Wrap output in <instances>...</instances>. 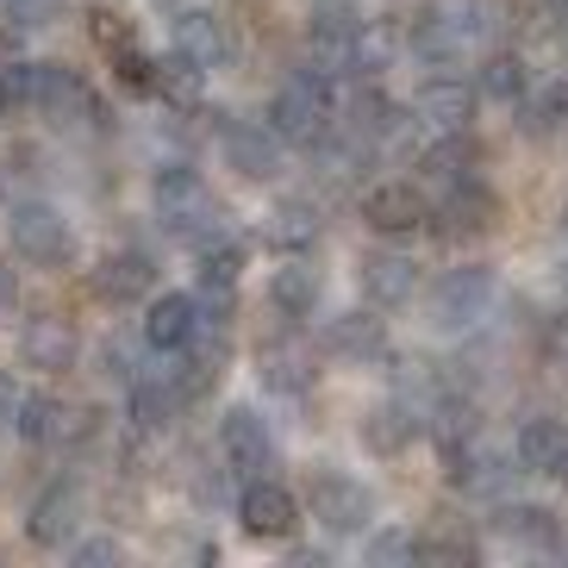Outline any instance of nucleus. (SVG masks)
<instances>
[{
    "instance_id": "38",
    "label": "nucleus",
    "mask_w": 568,
    "mask_h": 568,
    "mask_svg": "<svg viewBox=\"0 0 568 568\" xmlns=\"http://www.w3.org/2000/svg\"><path fill=\"white\" fill-rule=\"evenodd\" d=\"M437 13H444L456 32H463V44L487 38V26H494V7H487V0H437Z\"/></svg>"
},
{
    "instance_id": "41",
    "label": "nucleus",
    "mask_w": 568,
    "mask_h": 568,
    "mask_svg": "<svg viewBox=\"0 0 568 568\" xmlns=\"http://www.w3.org/2000/svg\"><path fill=\"white\" fill-rule=\"evenodd\" d=\"M13 301H19V275H13V268H0V313H7Z\"/></svg>"
},
{
    "instance_id": "33",
    "label": "nucleus",
    "mask_w": 568,
    "mask_h": 568,
    "mask_svg": "<svg viewBox=\"0 0 568 568\" xmlns=\"http://www.w3.org/2000/svg\"><path fill=\"white\" fill-rule=\"evenodd\" d=\"M151 94H156V101H169V106H201V94H206V69L194 63V57L175 51L169 63H156Z\"/></svg>"
},
{
    "instance_id": "22",
    "label": "nucleus",
    "mask_w": 568,
    "mask_h": 568,
    "mask_svg": "<svg viewBox=\"0 0 568 568\" xmlns=\"http://www.w3.org/2000/svg\"><path fill=\"white\" fill-rule=\"evenodd\" d=\"M562 450H568V432H562V418H550V413L525 418L518 437H513V463L525 468V475H556Z\"/></svg>"
},
{
    "instance_id": "2",
    "label": "nucleus",
    "mask_w": 568,
    "mask_h": 568,
    "mask_svg": "<svg viewBox=\"0 0 568 568\" xmlns=\"http://www.w3.org/2000/svg\"><path fill=\"white\" fill-rule=\"evenodd\" d=\"M156 219H163L175 237H187V244H206L213 232H225V219H219L206 182L187 163H169L163 175H156Z\"/></svg>"
},
{
    "instance_id": "36",
    "label": "nucleus",
    "mask_w": 568,
    "mask_h": 568,
    "mask_svg": "<svg viewBox=\"0 0 568 568\" xmlns=\"http://www.w3.org/2000/svg\"><path fill=\"white\" fill-rule=\"evenodd\" d=\"M394 51H400V38L387 32V26H368L363 19V38H356V75H382V69L394 63Z\"/></svg>"
},
{
    "instance_id": "18",
    "label": "nucleus",
    "mask_w": 568,
    "mask_h": 568,
    "mask_svg": "<svg viewBox=\"0 0 568 568\" xmlns=\"http://www.w3.org/2000/svg\"><path fill=\"white\" fill-rule=\"evenodd\" d=\"M156 287V263L144 251H106L101 268H94V294L106 306H132Z\"/></svg>"
},
{
    "instance_id": "1",
    "label": "nucleus",
    "mask_w": 568,
    "mask_h": 568,
    "mask_svg": "<svg viewBox=\"0 0 568 568\" xmlns=\"http://www.w3.org/2000/svg\"><path fill=\"white\" fill-rule=\"evenodd\" d=\"M268 132L282 138V144H301V151L325 144V138L337 132V88H332V75H318L313 63L294 69V75L275 88V101H268Z\"/></svg>"
},
{
    "instance_id": "25",
    "label": "nucleus",
    "mask_w": 568,
    "mask_h": 568,
    "mask_svg": "<svg viewBox=\"0 0 568 568\" xmlns=\"http://www.w3.org/2000/svg\"><path fill=\"white\" fill-rule=\"evenodd\" d=\"M406 51H413L418 63H432V69H450L456 57L468 51V44H463V32H456L450 19L437 13V7H425V13L406 26Z\"/></svg>"
},
{
    "instance_id": "10",
    "label": "nucleus",
    "mask_w": 568,
    "mask_h": 568,
    "mask_svg": "<svg viewBox=\"0 0 568 568\" xmlns=\"http://www.w3.org/2000/svg\"><path fill=\"white\" fill-rule=\"evenodd\" d=\"M363 219H368V232L406 237V232H418V225L432 219V206H425V187L418 182H375L363 194Z\"/></svg>"
},
{
    "instance_id": "4",
    "label": "nucleus",
    "mask_w": 568,
    "mask_h": 568,
    "mask_svg": "<svg viewBox=\"0 0 568 568\" xmlns=\"http://www.w3.org/2000/svg\"><path fill=\"white\" fill-rule=\"evenodd\" d=\"M356 38H363V19H356V7H344V0H325V7H313V19H306V63L318 69V75H356Z\"/></svg>"
},
{
    "instance_id": "21",
    "label": "nucleus",
    "mask_w": 568,
    "mask_h": 568,
    "mask_svg": "<svg viewBox=\"0 0 568 568\" xmlns=\"http://www.w3.org/2000/svg\"><path fill=\"white\" fill-rule=\"evenodd\" d=\"M363 294L375 306H406L418 294V263L400 251H375L363 256Z\"/></svg>"
},
{
    "instance_id": "14",
    "label": "nucleus",
    "mask_w": 568,
    "mask_h": 568,
    "mask_svg": "<svg viewBox=\"0 0 568 568\" xmlns=\"http://www.w3.org/2000/svg\"><path fill=\"white\" fill-rule=\"evenodd\" d=\"M19 356H26V368H44V375H63V368H75V356H82V337H75V325L69 318H26V332H19Z\"/></svg>"
},
{
    "instance_id": "11",
    "label": "nucleus",
    "mask_w": 568,
    "mask_h": 568,
    "mask_svg": "<svg viewBox=\"0 0 568 568\" xmlns=\"http://www.w3.org/2000/svg\"><path fill=\"white\" fill-rule=\"evenodd\" d=\"M26 106H38L44 119L69 125L75 113H88V88L69 63H26Z\"/></svg>"
},
{
    "instance_id": "19",
    "label": "nucleus",
    "mask_w": 568,
    "mask_h": 568,
    "mask_svg": "<svg viewBox=\"0 0 568 568\" xmlns=\"http://www.w3.org/2000/svg\"><path fill=\"white\" fill-rule=\"evenodd\" d=\"M219 450H225V463L237 468V475H256V468H268V425L251 413V406H232V413L219 418Z\"/></svg>"
},
{
    "instance_id": "23",
    "label": "nucleus",
    "mask_w": 568,
    "mask_h": 568,
    "mask_svg": "<svg viewBox=\"0 0 568 568\" xmlns=\"http://www.w3.org/2000/svg\"><path fill=\"white\" fill-rule=\"evenodd\" d=\"M418 169H425V182H437V187L475 182V169H481V144H475L468 132H444L437 144L418 151Z\"/></svg>"
},
{
    "instance_id": "34",
    "label": "nucleus",
    "mask_w": 568,
    "mask_h": 568,
    "mask_svg": "<svg viewBox=\"0 0 568 568\" xmlns=\"http://www.w3.org/2000/svg\"><path fill=\"white\" fill-rule=\"evenodd\" d=\"M525 132H537V138H556V132H568V82H550L544 94H525Z\"/></svg>"
},
{
    "instance_id": "24",
    "label": "nucleus",
    "mask_w": 568,
    "mask_h": 568,
    "mask_svg": "<svg viewBox=\"0 0 568 568\" xmlns=\"http://www.w3.org/2000/svg\"><path fill=\"white\" fill-rule=\"evenodd\" d=\"M418 432H425V418H418L400 394H394V400H382L375 413H363V450H375V456H400Z\"/></svg>"
},
{
    "instance_id": "35",
    "label": "nucleus",
    "mask_w": 568,
    "mask_h": 568,
    "mask_svg": "<svg viewBox=\"0 0 568 568\" xmlns=\"http://www.w3.org/2000/svg\"><path fill=\"white\" fill-rule=\"evenodd\" d=\"M475 556H481L475 531H456V525L418 537V562H432V568H463V562H475Z\"/></svg>"
},
{
    "instance_id": "44",
    "label": "nucleus",
    "mask_w": 568,
    "mask_h": 568,
    "mask_svg": "<svg viewBox=\"0 0 568 568\" xmlns=\"http://www.w3.org/2000/svg\"><path fill=\"white\" fill-rule=\"evenodd\" d=\"M562 232H568V206H562Z\"/></svg>"
},
{
    "instance_id": "9",
    "label": "nucleus",
    "mask_w": 568,
    "mask_h": 568,
    "mask_svg": "<svg viewBox=\"0 0 568 568\" xmlns=\"http://www.w3.org/2000/svg\"><path fill=\"white\" fill-rule=\"evenodd\" d=\"M219 151H225V169H237L244 182H268L282 169V138L268 132L263 119H232L219 125Z\"/></svg>"
},
{
    "instance_id": "39",
    "label": "nucleus",
    "mask_w": 568,
    "mask_h": 568,
    "mask_svg": "<svg viewBox=\"0 0 568 568\" xmlns=\"http://www.w3.org/2000/svg\"><path fill=\"white\" fill-rule=\"evenodd\" d=\"M57 13H63V0H7V19H13L19 32L26 26H51Z\"/></svg>"
},
{
    "instance_id": "12",
    "label": "nucleus",
    "mask_w": 568,
    "mask_h": 568,
    "mask_svg": "<svg viewBox=\"0 0 568 568\" xmlns=\"http://www.w3.org/2000/svg\"><path fill=\"white\" fill-rule=\"evenodd\" d=\"M237 518H244V531L251 537H294V525H301V500L287 494L282 481H256L237 494Z\"/></svg>"
},
{
    "instance_id": "40",
    "label": "nucleus",
    "mask_w": 568,
    "mask_h": 568,
    "mask_svg": "<svg viewBox=\"0 0 568 568\" xmlns=\"http://www.w3.org/2000/svg\"><path fill=\"white\" fill-rule=\"evenodd\" d=\"M69 556H75V562H119V544L113 537H75V544H69Z\"/></svg>"
},
{
    "instance_id": "13",
    "label": "nucleus",
    "mask_w": 568,
    "mask_h": 568,
    "mask_svg": "<svg viewBox=\"0 0 568 568\" xmlns=\"http://www.w3.org/2000/svg\"><path fill=\"white\" fill-rule=\"evenodd\" d=\"M413 113H418V125H437V132H468V119H475V82L437 69L432 82L418 88Z\"/></svg>"
},
{
    "instance_id": "26",
    "label": "nucleus",
    "mask_w": 568,
    "mask_h": 568,
    "mask_svg": "<svg viewBox=\"0 0 568 568\" xmlns=\"http://www.w3.org/2000/svg\"><path fill=\"white\" fill-rule=\"evenodd\" d=\"M318 294H325V282H318L313 263H282L275 275H268V306L282 318H313Z\"/></svg>"
},
{
    "instance_id": "6",
    "label": "nucleus",
    "mask_w": 568,
    "mask_h": 568,
    "mask_svg": "<svg viewBox=\"0 0 568 568\" xmlns=\"http://www.w3.org/2000/svg\"><path fill=\"white\" fill-rule=\"evenodd\" d=\"M169 44H175L182 57H194L201 69H225L237 57L232 19L213 13V7H182V13L169 19Z\"/></svg>"
},
{
    "instance_id": "5",
    "label": "nucleus",
    "mask_w": 568,
    "mask_h": 568,
    "mask_svg": "<svg viewBox=\"0 0 568 568\" xmlns=\"http://www.w3.org/2000/svg\"><path fill=\"white\" fill-rule=\"evenodd\" d=\"M306 506H313V518H318L332 537H351V531H363L368 518H375V494H368L363 481H351V475H337V468L313 475V487H306Z\"/></svg>"
},
{
    "instance_id": "30",
    "label": "nucleus",
    "mask_w": 568,
    "mask_h": 568,
    "mask_svg": "<svg viewBox=\"0 0 568 568\" xmlns=\"http://www.w3.org/2000/svg\"><path fill=\"white\" fill-rule=\"evenodd\" d=\"M494 531L513 537V544H531V550H562V518L550 506H500Z\"/></svg>"
},
{
    "instance_id": "37",
    "label": "nucleus",
    "mask_w": 568,
    "mask_h": 568,
    "mask_svg": "<svg viewBox=\"0 0 568 568\" xmlns=\"http://www.w3.org/2000/svg\"><path fill=\"white\" fill-rule=\"evenodd\" d=\"M363 556L375 568H406V562H418V537L413 531H375L363 544Z\"/></svg>"
},
{
    "instance_id": "27",
    "label": "nucleus",
    "mask_w": 568,
    "mask_h": 568,
    "mask_svg": "<svg viewBox=\"0 0 568 568\" xmlns=\"http://www.w3.org/2000/svg\"><path fill=\"white\" fill-rule=\"evenodd\" d=\"M256 375H263L268 394H306L313 387V351L306 344H268L263 356H256Z\"/></svg>"
},
{
    "instance_id": "42",
    "label": "nucleus",
    "mask_w": 568,
    "mask_h": 568,
    "mask_svg": "<svg viewBox=\"0 0 568 568\" xmlns=\"http://www.w3.org/2000/svg\"><path fill=\"white\" fill-rule=\"evenodd\" d=\"M13 394H19V387L7 382V375H0V425H7V418H13Z\"/></svg>"
},
{
    "instance_id": "32",
    "label": "nucleus",
    "mask_w": 568,
    "mask_h": 568,
    "mask_svg": "<svg viewBox=\"0 0 568 568\" xmlns=\"http://www.w3.org/2000/svg\"><path fill=\"white\" fill-rule=\"evenodd\" d=\"M475 94H487V101H500V106H518L525 94H531V69H525V57L494 51L481 63V75H475Z\"/></svg>"
},
{
    "instance_id": "16",
    "label": "nucleus",
    "mask_w": 568,
    "mask_h": 568,
    "mask_svg": "<svg viewBox=\"0 0 568 568\" xmlns=\"http://www.w3.org/2000/svg\"><path fill=\"white\" fill-rule=\"evenodd\" d=\"M437 237H481V232H494V219H500V201L487 194L481 182H456L450 194H444V206H437Z\"/></svg>"
},
{
    "instance_id": "3",
    "label": "nucleus",
    "mask_w": 568,
    "mask_h": 568,
    "mask_svg": "<svg viewBox=\"0 0 568 568\" xmlns=\"http://www.w3.org/2000/svg\"><path fill=\"white\" fill-rule=\"evenodd\" d=\"M494 294H500L494 268H481V263L450 268V275L432 287V325L437 332H475L487 318V306H494Z\"/></svg>"
},
{
    "instance_id": "8",
    "label": "nucleus",
    "mask_w": 568,
    "mask_h": 568,
    "mask_svg": "<svg viewBox=\"0 0 568 568\" xmlns=\"http://www.w3.org/2000/svg\"><path fill=\"white\" fill-rule=\"evenodd\" d=\"M82 531V487L75 481H51L26 506V537H32L38 550H69Z\"/></svg>"
},
{
    "instance_id": "31",
    "label": "nucleus",
    "mask_w": 568,
    "mask_h": 568,
    "mask_svg": "<svg viewBox=\"0 0 568 568\" xmlns=\"http://www.w3.org/2000/svg\"><path fill=\"white\" fill-rule=\"evenodd\" d=\"M26 444H57L63 437V400L57 394H44V387H32V394H13V418H7Z\"/></svg>"
},
{
    "instance_id": "7",
    "label": "nucleus",
    "mask_w": 568,
    "mask_h": 568,
    "mask_svg": "<svg viewBox=\"0 0 568 568\" xmlns=\"http://www.w3.org/2000/svg\"><path fill=\"white\" fill-rule=\"evenodd\" d=\"M13 251L38 268L69 263V219L51 201H19L13 206Z\"/></svg>"
},
{
    "instance_id": "28",
    "label": "nucleus",
    "mask_w": 568,
    "mask_h": 568,
    "mask_svg": "<svg viewBox=\"0 0 568 568\" xmlns=\"http://www.w3.org/2000/svg\"><path fill=\"white\" fill-rule=\"evenodd\" d=\"M450 481L463 487V494H506V481H513V463L494 450H475V444H463V450H450Z\"/></svg>"
},
{
    "instance_id": "17",
    "label": "nucleus",
    "mask_w": 568,
    "mask_h": 568,
    "mask_svg": "<svg viewBox=\"0 0 568 568\" xmlns=\"http://www.w3.org/2000/svg\"><path fill=\"white\" fill-rule=\"evenodd\" d=\"M175 413H182V394L169 387V375H144L138 368L132 382H125V418H132L138 437H156L175 425Z\"/></svg>"
},
{
    "instance_id": "29",
    "label": "nucleus",
    "mask_w": 568,
    "mask_h": 568,
    "mask_svg": "<svg viewBox=\"0 0 568 568\" xmlns=\"http://www.w3.org/2000/svg\"><path fill=\"white\" fill-rule=\"evenodd\" d=\"M263 237H268V251H287V256L313 251L318 244V206L313 201H282L275 213H268Z\"/></svg>"
},
{
    "instance_id": "43",
    "label": "nucleus",
    "mask_w": 568,
    "mask_h": 568,
    "mask_svg": "<svg viewBox=\"0 0 568 568\" xmlns=\"http://www.w3.org/2000/svg\"><path fill=\"white\" fill-rule=\"evenodd\" d=\"M556 475H562V481H568V450H562V463H556Z\"/></svg>"
},
{
    "instance_id": "15",
    "label": "nucleus",
    "mask_w": 568,
    "mask_h": 568,
    "mask_svg": "<svg viewBox=\"0 0 568 568\" xmlns=\"http://www.w3.org/2000/svg\"><path fill=\"white\" fill-rule=\"evenodd\" d=\"M201 325H206V313L194 294H156L151 313H144V344L169 356V351H182V344H194Z\"/></svg>"
},
{
    "instance_id": "20",
    "label": "nucleus",
    "mask_w": 568,
    "mask_h": 568,
    "mask_svg": "<svg viewBox=\"0 0 568 568\" xmlns=\"http://www.w3.org/2000/svg\"><path fill=\"white\" fill-rule=\"evenodd\" d=\"M325 351L344 363H382L387 356V325L375 313H337L325 325Z\"/></svg>"
}]
</instances>
